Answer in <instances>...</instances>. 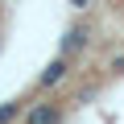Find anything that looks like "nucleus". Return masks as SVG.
I'll return each instance as SVG.
<instances>
[{
    "instance_id": "f257e3e1",
    "label": "nucleus",
    "mask_w": 124,
    "mask_h": 124,
    "mask_svg": "<svg viewBox=\"0 0 124 124\" xmlns=\"http://www.w3.org/2000/svg\"><path fill=\"white\" fill-rule=\"evenodd\" d=\"M25 124H62V108H58V103H37V108L25 116Z\"/></svg>"
},
{
    "instance_id": "f03ea898",
    "label": "nucleus",
    "mask_w": 124,
    "mask_h": 124,
    "mask_svg": "<svg viewBox=\"0 0 124 124\" xmlns=\"http://www.w3.org/2000/svg\"><path fill=\"white\" fill-rule=\"evenodd\" d=\"M62 79H66V58H54L50 66L37 75V87H58Z\"/></svg>"
},
{
    "instance_id": "7ed1b4c3",
    "label": "nucleus",
    "mask_w": 124,
    "mask_h": 124,
    "mask_svg": "<svg viewBox=\"0 0 124 124\" xmlns=\"http://www.w3.org/2000/svg\"><path fill=\"white\" fill-rule=\"evenodd\" d=\"M87 46V29H66V37H62V50H66V54H75V50H83Z\"/></svg>"
},
{
    "instance_id": "20e7f679",
    "label": "nucleus",
    "mask_w": 124,
    "mask_h": 124,
    "mask_svg": "<svg viewBox=\"0 0 124 124\" xmlns=\"http://www.w3.org/2000/svg\"><path fill=\"white\" fill-rule=\"evenodd\" d=\"M21 112H25V108H21L17 99H8V103H0V124H13V120H21Z\"/></svg>"
},
{
    "instance_id": "39448f33",
    "label": "nucleus",
    "mask_w": 124,
    "mask_h": 124,
    "mask_svg": "<svg viewBox=\"0 0 124 124\" xmlns=\"http://www.w3.org/2000/svg\"><path fill=\"white\" fill-rule=\"evenodd\" d=\"M66 4H70V8H87L91 0H66Z\"/></svg>"
}]
</instances>
